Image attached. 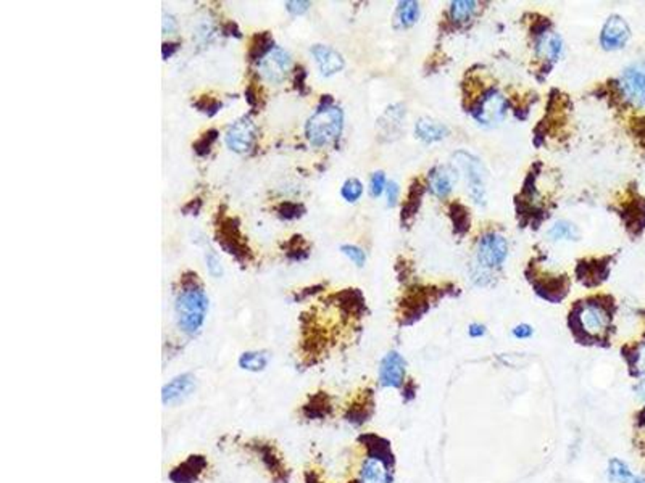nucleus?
<instances>
[{
    "label": "nucleus",
    "mask_w": 645,
    "mask_h": 483,
    "mask_svg": "<svg viewBox=\"0 0 645 483\" xmlns=\"http://www.w3.org/2000/svg\"><path fill=\"white\" fill-rule=\"evenodd\" d=\"M273 49L275 47H273V37L270 34L263 32V34L255 36L253 43L250 45V60H258V62H262Z\"/></svg>",
    "instance_id": "nucleus-20"
},
{
    "label": "nucleus",
    "mask_w": 645,
    "mask_h": 483,
    "mask_svg": "<svg viewBox=\"0 0 645 483\" xmlns=\"http://www.w3.org/2000/svg\"><path fill=\"white\" fill-rule=\"evenodd\" d=\"M415 131L418 134L420 139H423L426 142H435L444 139L445 136H449V128L445 124L435 123V121L431 119H420L416 123Z\"/></svg>",
    "instance_id": "nucleus-18"
},
{
    "label": "nucleus",
    "mask_w": 645,
    "mask_h": 483,
    "mask_svg": "<svg viewBox=\"0 0 645 483\" xmlns=\"http://www.w3.org/2000/svg\"><path fill=\"white\" fill-rule=\"evenodd\" d=\"M205 261H207V269L208 272L212 274L213 277H220L223 276V266H221V259L218 255L213 252V250H208V253L205 255Z\"/></svg>",
    "instance_id": "nucleus-29"
},
{
    "label": "nucleus",
    "mask_w": 645,
    "mask_h": 483,
    "mask_svg": "<svg viewBox=\"0 0 645 483\" xmlns=\"http://www.w3.org/2000/svg\"><path fill=\"white\" fill-rule=\"evenodd\" d=\"M629 364L631 369L634 370L635 377H645V342L635 346L633 355L629 356Z\"/></svg>",
    "instance_id": "nucleus-23"
},
{
    "label": "nucleus",
    "mask_w": 645,
    "mask_h": 483,
    "mask_svg": "<svg viewBox=\"0 0 645 483\" xmlns=\"http://www.w3.org/2000/svg\"><path fill=\"white\" fill-rule=\"evenodd\" d=\"M178 49H179V44H174V43L163 44V49H161V52H163V58L168 60L170 57H173V54H174Z\"/></svg>",
    "instance_id": "nucleus-38"
},
{
    "label": "nucleus",
    "mask_w": 645,
    "mask_h": 483,
    "mask_svg": "<svg viewBox=\"0 0 645 483\" xmlns=\"http://www.w3.org/2000/svg\"><path fill=\"white\" fill-rule=\"evenodd\" d=\"M578 320L581 324V329L587 335L600 337L610 327V311L605 305L597 303V301H589L584 303L578 313Z\"/></svg>",
    "instance_id": "nucleus-3"
},
{
    "label": "nucleus",
    "mask_w": 645,
    "mask_h": 483,
    "mask_svg": "<svg viewBox=\"0 0 645 483\" xmlns=\"http://www.w3.org/2000/svg\"><path fill=\"white\" fill-rule=\"evenodd\" d=\"M197 106L201 108V111H205L207 115L212 116L221 108V104H220V102H216V100H205V99H203L201 104H197Z\"/></svg>",
    "instance_id": "nucleus-32"
},
{
    "label": "nucleus",
    "mask_w": 645,
    "mask_h": 483,
    "mask_svg": "<svg viewBox=\"0 0 645 483\" xmlns=\"http://www.w3.org/2000/svg\"><path fill=\"white\" fill-rule=\"evenodd\" d=\"M631 36V30L623 18L618 15L610 16L603 26L600 34V44L607 50H616L624 47Z\"/></svg>",
    "instance_id": "nucleus-11"
},
{
    "label": "nucleus",
    "mask_w": 645,
    "mask_h": 483,
    "mask_svg": "<svg viewBox=\"0 0 645 483\" xmlns=\"http://www.w3.org/2000/svg\"><path fill=\"white\" fill-rule=\"evenodd\" d=\"M468 333H470V337L473 338L482 337L486 333V327L482 326V324H471L470 329H468Z\"/></svg>",
    "instance_id": "nucleus-36"
},
{
    "label": "nucleus",
    "mask_w": 645,
    "mask_h": 483,
    "mask_svg": "<svg viewBox=\"0 0 645 483\" xmlns=\"http://www.w3.org/2000/svg\"><path fill=\"white\" fill-rule=\"evenodd\" d=\"M634 394L640 403H645V377L637 379V384L634 385Z\"/></svg>",
    "instance_id": "nucleus-35"
},
{
    "label": "nucleus",
    "mask_w": 645,
    "mask_h": 483,
    "mask_svg": "<svg viewBox=\"0 0 645 483\" xmlns=\"http://www.w3.org/2000/svg\"><path fill=\"white\" fill-rule=\"evenodd\" d=\"M359 483H392V473L381 458L368 456L360 466Z\"/></svg>",
    "instance_id": "nucleus-13"
},
{
    "label": "nucleus",
    "mask_w": 645,
    "mask_h": 483,
    "mask_svg": "<svg viewBox=\"0 0 645 483\" xmlns=\"http://www.w3.org/2000/svg\"><path fill=\"white\" fill-rule=\"evenodd\" d=\"M384 187H386V176H384L383 171H378V173L373 174L371 178V195L373 197H379L383 193Z\"/></svg>",
    "instance_id": "nucleus-30"
},
{
    "label": "nucleus",
    "mask_w": 645,
    "mask_h": 483,
    "mask_svg": "<svg viewBox=\"0 0 645 483\" xmlns=\"http://www.w3.org/2000/svg\"><path fill=\"white\" fill-rule=\"evenodd\" d=\"M607 475L611 483H645V477L634 473L628 464L620 458L610 459Z\"/></svg>",
    "instance_id": "nucleus-16"
},
{
    "label": "nucleus",
    "mask_w": 645,
    "mask_h": 483,
    "mask_svg": "<svg viewBox=\"0 0 645 483\" xmlns=\"http://www.w3.org/2000/svg\"><path fill=\"white\" fill-rule=\"evenodd\" d=\"M507 115V100L497 91H490L482 97L479 106L475 110V116L482 123H499Z\"/></svg>",
    "instance_id": "nucleus-12"
},
{
    "label": "nucleus",
    "mask_w": 645,
    "mask_h": 483,
    "mask_svg": "<svg viewBox=\"0 0 645 483\" xmlns=\"http://www.w3.org/2000/svg\"><path fill=\"white\" fill-rule=\"evenodd\" d=\"M216 136H218L216 131H208L207 134H203V136L196 142V145H194V150L197 152V155L205 156L207 153L210 152L212 143L216 141Z\"/></svg>",
    "instance_id": "nucleus-26"
},
{
    "label": "nucleus",
    "mask_w": 645,
    "mask_h": 483,
    "mask_svg": "<svg viewBox=\"0 0 645 483\" xmlns=\"http://www.w3.org/2000/svg\"><path fill=\"white\" fill-rule=\"evenodd\" d=\"M457 161L460 163L463 171L466 173V180L468 185H470V192L473 197H475L476 202H482L484 200V169H482L481 161L477 160L476 156L470 155L466 152H458L457 155Z\"/></svg>",
    "instance_id": "nucleus-8"
},
{
    "label": "nucleus",
    "mask_w": 645,
    "mask_h": 483,
    "mask_svg": "<svg viewBox=\"0 0 645 483\" xmlns=\"http://www.w3.org/2000/svg\"><path fill=\"white\" fill-rule=\"evenodd\" d=\"M255 134H257V126H255L252 118L250 116H242L227 129L226 145L238 153L249 152L255 141Z\"/></svg>",
    "instance_id": "nucleus-7"
},
{
    "label": "nucleus",
    "mask_w": 645,
    "mask_h": 483,
    "mask_svg": "<svg viewBox=\"0 0 645 483\" xmlns=\"http://www.w3.org/2000/svg\"><path fill=\"white\" fill-rule=\"evenodd\" d=\"M475 10H476V2L457 0V2H452V7H450V15H452L453 21L465 23L473 16Z\"/></svg>",
    "instance_id": "nucleus-21"
},
{
    "label": "nucleus",
    "mask_w": 645,
    "mask_h": 483,
    "mask_svg": "<svg viewBox=\"0 0 645 483\" xmlns=\"http://www.w3.org/2000/svg\"><path fill=\"white\" fill-rule=\"evenodd\" d=\"M457 182L455 171L449 166H439L429 176V189L435 197H447L452 192L453 184Z\"/></svg>",
    "instance_id": "nucleus-15"
},
{
    "label": "nucleus",
    "mask_w": 645,
    "mask_h": 483,
    "mask_svg": "<svg viewBox=\"0 0 645 483\" xmlns=\"http://www.w3.org/2000/svg\"><path fill=\"white\" fill-rule=\"evenodd\" d=\"M176 30V20L171 15H165L163 18V32L168 34V32H173Z\"/></svg>",
    "instance_id": "nucleus-37"
},
{
    "label": "nucleus",
    "mask_w": 645,
    "mask_h": 483,
    "mask_svg": "<svg viewBox=\"0 0 645 483\" xmlns=\"http://www.w3.org/2000/svg\"><path fill=\"white\" fill-rule=\"evenodd\" d=\"M270 362V355L267 351H245L239 357V366L249 373H262Z\"/></svg>",
    "instance_id": "nucleus-19"
},
{
    "label": "nucleus",
    "mask_w": 645,
    "mask_h": 483,
    "mask_svg": "<svg viewBox=\"0 0 645 483\" xmlns=\"http://www.w3.org/2000/svg\"><path fill=\"white\" fill-rule=\"evenodd\" d=\"M310 5H312V3L304 2V0H292V2H286L287 12L292 13V15H304V13L310 8Z\"/></svg>",
    "instance_id": "nucleus-31"
},
{
    "label": "nucleus",
    "mask_w": 645,
    "mask_h": 483,
    "mask_svg": "<svg viewBox=\"0 0 645 483\" xmlns=\"http://www.w3.org/2000/svg\"><path fill=\"white\" fill-rule=\"evenodd\" d=\"M278 211H280V216L284 217V220H295V217H299L304 213V207L299 205V203L286 202L280 205Z\"/></svg>",
    "instance_id": "nucleus-28"
},
{
    "label": "nucleus",
    "mask_w": 645,
    "mask_h": 483,
    "mask_svg": "<svg viewBox=\"0 0 645 483\" xmlns=\"http://www.w3.org/2000/svg\"><path fill=\"white\" fill-rule=\"evenodd\" d=\"M418 12L420 7L416 2H400L397 8V20L403 27H408L418 20Z\"/></svg>",
    "instance_id": "nucleus-22"
},
{
    "label": "nucleus",
    "mask_w": 645,
    "mask_h": 483,
    "mask_svg": "<svg viewBox=\"0 0 645 483\" xmlns=\"http://www.w3.org/2000/svg\"><path fill=\"white\" fill-rule=\"evenodd\" d=\"M341 193H342V197L347 200V202L354 203L361 197V193H363V184H361L360 180L355 179V178L347 179L346 184L342 185Z\"/></svg>",
    "instance_id": "nucleus-25"
},
{
    "label": "nucleus",
    "mask_w": 645,
    "mask_h": 483,
    "mask_svg": "<svg viewBox=\"0 0 645 483\" xmlns=\"http://www.w3.org/2000/svg\"><path fill=\"white\" fill-rule=\"evenodd\" d=\"M407 362L397 351H389L379 364V382L384 387L398 388L405 380Z\"/></svg>",
    "instance_id": "nucleus-9"
},
{
    "label": "nucleus",
    "mask_w": 645,
    "mask_h": 483,
    "mask_svg": "<svg viewBox=\"0 0 645 483\" xmlns=\"http://www.w3.org/2000/svg\"><path fill=\"white\" fill-rule=\"evenodd\" d=\"M620 86L626 100L635 106H645V62L626 68Z\"/></svg>",
    "instance_id": "nucleus-5"
},
{
    "label": "nucleus",
    "mask_w": 645,
    "mask_h": 483,
    "mask_svg": "<svg viewBox=\"0 0 645 483\" xmlns=\"http://www.w3.org/2000/svg\"><path fill=\"white\" fill-rule=\"evenodd\" d=\"M344 126V113L331 100L321 102V106L310 116L305 134L315 147H324L337 141Z\"/></svg>",
    "instance_id": "nucleus-2"
},
{
    "label": "nucleus",
    "mask_w": 645,
    "mask_h": 483,
    "mask_svg": "<svg viewBox=\"0 0 645 483\" xmlns=\"http://www.w3.org/2000/svg\"><path fill=\"white\" fill-rule=\"evenodd\" d=\"M536 47L537 54H539L542 58L556 60L560 57L561 49H563V43H561V37L556 34V32L544 31L539 39H537Z\"/></svg>",
    "instance_id": "nucleus-17"
},
{
    "label": "nucleus",
    "mask_w": 645,
    "mask_h": 483,
    "mask_svg": "<svg viewBox=\"0 0 645 483\" xmlns=\"http://www.w3.org/2000/svg\"><path fill=\"white\" fill-rule=\"evenodd\" d=\"M194 390H196V377L191 373L176 375L161 388V401L166 406L178 405L188 397H191Z\"/></svg>",
    "instance_id": "nucleus-10"
},
{
    "label": "nucleus",
    "mask_w": 645,
    "mask_h": 483,
    "mask_svg": "<svg viewBox=\"0 0 645 483\" xmlns=\"http://www.w3.org/2000/svg\"><path fill=\"white\" fill-rule=\"evenodd\" d=\"M508 257L507 239L495 232L482 235L477 244V263L482 268H497Z\"/></svg>",
    "instance_id": "nucleus-4"
},
{
    "label": "nucleus",
    "mask_w": 645,
    "mask_h": 483,
    "mask_svg": "<svg viewBox=\"0 0 645 483\" xmlns=\"http://www.w3.org/2000/svg\"><path fill=\"white\" fill-rule=\"evenodd\" d=\"M532 327L531 326H528V324H519V326H517L513 329V335L517 337V338H529L532 335Z\"/></svg>",
    "instance_id": "nucleus-33"
},
{
    "label": "nucleus",
    "mask_w": 645,
    "mask_h": 483,
    "mask_svg": "<svg viewBox=\"0 0 645 483\" xmlns=\"http://www.w3.org/2000/svg\"><path fill=\"white\" fill-rule=\"evenodd\" d=\"M292 60L286 50L275 47L270 54L258 63L260 73L267 81L273 84H280L287 76V71L291 69Z\"/></svg>",
    "instance_id": "nucleus-6"
},
{
    "label": "nucleus",
    "mask_w": 645,
    "mask_h": 483,
    "mask_svg": "<svg viewBox=\"0 0 645 483\" xmlns=\"http://www.w3.org/2000/svg\"><path fill=\"white\" fill-rule=\"evenodd\" d=\"M398 185L396 182H389L387 184V200H389V207H394L397 203L398 198Z\"/></svg>",
    "instance_id": "nucleus-34"
},
{
    "label": "nucleus",
    "mask_w": 645,
    "mask_h": 483,
    "mask_svg": "<svg viewBox=\"0 0 645 483\" xmlns=\"http://www.w3.org/2000/svg\"><path fill=\"white\" fill-rule=\"evenodd\" d=\"M312 55L315 60H317L318 68L323 76H332V74L339 73L344 68V58H342V55L339 54L337 50L329 47V45H313Z\"/></svg>",
    "instance_id": "nucleus-14"
},
{
    "label": "nucleus",
    "mask_w": 645,
    "mask_h": 483,
    "mask_svg": "<svg viewBox=\"0 0 645 483\" xmlns=\"http://www.w3.org/2000/svg\"><path fill=\"white\" fill-rule=\"evenodd\" d=\"M341 252L346 255L347 258H350L357 266H363L366 261V255L361 248L355 247V245H342Z\"/></svg>",
    "instance_id": "nucleus-27"
},
{
    "label": "nucleus",
    "mask_w": 645,
    "mask_h": 483,
    "mask_svg": "<svg viewBox=\"0 0 645 483\" xmlns=\"http://www.w3.org/2000/svg\"><path fill=\"white\" fill-rule=\"evenodd\" d=\"M208 309V298L196 274L185 281L176 296L174 311L178 326L188 335H196L203 326Z\"/></svg>",
    "instance_id": "nucleus-1"
},
{
    "label": "nucleus",
    "mask_w": 645,
    "mask_h": 483,
    "mask_svg": "<svg viewBox=\"0 0 645 483\" xmlns=\"http://www.w3.org/2000/svg\"><path fill=\"white\" fill-rule=\"evenodd\" d=\"M578 231L576 227L566 221H558L556 224L549 231V237L552 240H561V239H576Z\"/></svg>",
    "instance_id": "nucleus-24"
}]
</instances>
